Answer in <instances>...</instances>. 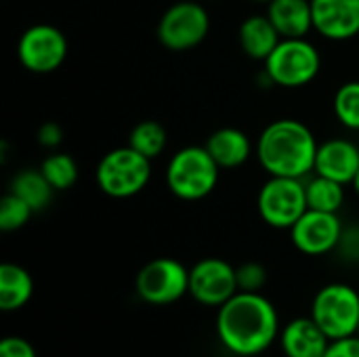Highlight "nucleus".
Here are the masks:
<instances>
[{"instance_id":"nucleus-15","label":"nucleus","mask_w":359,"mask_h":357,"mask_svg":"<svg viewBox=\"0 0 359 357\" xmlns=\"http://www.w3.org/2000/svg\"><path fill=\"white\" fill-rule=\"evenodd\" d=\"M280 343L286 357H324L332 341L309 316L288 322L280 330Z\"/></svg>"},{"instance_id":"nucleus-27","label":"nucleus","mask_w":359,"mask_h":357,"mask_svg":"<svg viewBox=\"0 0 359 357\" xmlns=\"http://www.w3.org/2000/svg\"><path fill=\"white\" fill-rule=\"evenodd\" d=\"M0 357H38L29 341L21 337H6L0 343Z\"/></svg>"},{"instance_id":"nucleus-16","label":"nucleus","mask_w":359,"mask_h":357,"mask_svg":"<svg viewBox=\"0 0 359 357\" xmlns=\"http://www.w3.org/2000/svg\"><path fill=\"white\" fill-rule=\"evenodd\" d=\"M267 17L282 38H305L313 29L311 0H271Z\"/></svg>"},{"instance_id":"nucleus-5","label":"nucleus","mask_w":359,"mask_h":357,"mask_svg":"<svg viewBox=\"0 0 359 357\" xmlns=\"http://www.w3.org/2000/svg\"><path fill=\"white\" fill-rule=\"evenodd\" d=\"M320 69V50L307 38H282L265 59V76L269 82L286 88H299L313 82Z\"/></svg>"},{"instance_id":"nucleus-22","label":"nucleus","mask_w":359,"mask_h":357,"mask_svg":"<svg viewBox=\"0 0 359 357\" xmlns=\"http://www.w3.org/2000/svg\"><path fill=\"white\" fill-rule=\"evenodd\" d=\"M128 145L133 149H137L139 154H143L145 158L156 160L158 156L164 154V149L168 145L166 128L156 120H143L130 130Z\"/></svg>"},{"instance_id":"nucleus-24","label":"nucleus","mask_w":359,"mask_h":357,"mask_svg":"<svg viewBox=\"0 0 359 357\" xmlns=\"http://www.w3.org/2000/svg\"><path fill=\"white\" fill-rule=\"evenodd\" d=\"M334 114L339 122L349 128V130H359V82L351 80L339 86L334 95Z\"/></svg>"},{"instance_id":"nucleus-4","label":"nucleus","mask_w":359,"mask_h":357,"mask_svg":"<svg viewBox=\"0 0 359 357\" xmlns=\"http://www.w3.org/2000/svg\"><path fill=\"white\" fill-rule=\"evenodd\" d=\"M97 185L109 198H133L143 191L151 179V160L130 145L107 151L95 170Z\"/></svg>"},{"instance_id":"nucleus-29","label":"nucleus","mask_w":359,"mask_h":357,"mask_svg":"<svg viewBox=\"0 0 359 357\" xmlns=\"http://www.w3.org/2000/svg\"><path fill=\"white\" fill-rule=\"evenodd\" d=\"M63 141V130L57 122H44L40 128H38V143L42 147H57L59 143Z\"/></svg>"},{"instance_id":"nucleus-8","label":"nucleus","mask_w":359,"mask_h":357,"mask_svg":"<svg viewBox=\"0 0 359 357\" xmlns=\"http://www.w3.org/2000/svg\"><path fill=\"white\" fill-rule=\"evenodd\" d=\"M210 29L208 11L194 0L175 2L158 23V40L168 50H189L204 42Z\"/></svg>"},{"instance_id":"nucleus-3","label":"nucleus","mask_w":359,"mask_h":357,"mask_svg":"<svg viewBox=\"0 0 359 357\" xmlns=\"http://www.w3.org/2000/svg\"><path fill=\"white\" fill-rule=\"evenodd\" d=\"M219 170L221 166L208 154L206 145H189L172 154L166 166V185L177 198L196 202L212 194L219 183Z\"/></svg>"},{"instance_id":"nucleus-28","label":"nucleus","mask_w":359,"mask_h":357,"mask_svg":"<svg viewBox=\"0 0 359 357\" xmlns=\"http://www.w3.org/2000/svg\"><path fill=\"white\" fill-rule=\"evenodd\" d=\"M324 357H359V337L353 335L347 339L332 341Z\"/></svg>"},{"instance_id":"nucleus-1","label":"nucleus","mask_w":359,"mask_h":357,"mask_svg":"<svg viewBox=\"0 0 359 357\" xmlns=\"http://www.w3.org/2000/svg\"><path fill=\"white\" fill-rule=\"evenodd\" d=\"M217 335L223 347L240 357H255L280 335L278 311L261 292H238L219 307Z\"/></svg>"},{"instance_id":"nucleus-17","label":"nucleus","mask_w":359,"mask_h":357,"mask_svg":"<svg viewBox=\"0 0 359 357\" xmlns=\"http://www.w3.org/2000/svg\"><path fill=\"white\" fill-rule=\"evenodd\" d=\"M206 149L221 168H238L250 158L252 143L244 130L233 128V126H225V128L215 130L208 137Z\"/></svg>"},{"instance_id":"nucleus-12","label":"nucleus","mask_w":359,"mask_h":357,"mask_svg":"<svg viewBox=\"0 0 359 357\" xmlns=\"http://www.w3.org/2000/svg\"><path fill=\"white\" fill-rule=\"evenodd\" d=\"M343 231L345 227L339 219V213H322L309 208L290 227V238L299 252L309 257H322L339 248Z\"/></svg>"},{"instance_id":"nucleus-2","label":"nucleus","mask_w":359,"mask_h":357,"mask_svg":"<svg viewBox=\"0 0 359 357\" xmlns=\"http://www.w3.org/2000/svg\"><path fill=\"white\" fill-rule=\"evenodd\" d=\"M318 139L307 124L282 118L265 126L257 141V160L269 177L305 179L316 168Z\"/></svg>"},{"instance_id":"nucleus-23","label":"nucleus","mask_w":359,"mask_h":357,"mask_svg":"<svg viewBox=\"0 0 359 357\" xmlns=\"http://www.w3.org/2000/svg\"><path fill=\"white\" fill-rule=\"evenodd\" d=\"M42 175L55 187V191H65L78 181V164L69 154H50L40 164Z\"/></svg>"},{"instance_id":"nucleus-9","label":"nucleus","mask_w":359,"mask_h":357,"mask_svg":"<svg viewBox=\"0 0 359 357\" xmlns=\"http://www.w3.org/2000/svg\"><path fill=\"white\" fill-rule=\"evenodd\" d=\"M135 288L149 305H172L189 295V269L177 259H154L137 274Z\"/></svg>"},{"instance_id":"nucleus-14","label":"nucleus","mask_w":359,"mask_h":357,"mask_svg":"<svg viewBox=\"0 0 359 357\" xmlns=\"http://www.w3.org/2000/svg\"><path fill=\"white\" fill-rule=\"evenodd\" d=\"M359 170V147L349 139H328L320 143L316 156V175L334 179L343 185L353 183Z\"/></svg>"},{"instance_id":"nucleus-31","label":"nucleus","mask_w":359,"mask_h":357,"mask_svg":"<svg viewBox=\"0 0 359 357\" xmlns=\"http://www.w3.org/2000/svg\"><path fill=\"white\" fill-rule=\"evenodd\" d=\"M353 187H355V191L359 194V170H358V175H355V179H353V183H351Z\"/></svg>"},{"instance_id":"nucleus-10","label":"nucleus","mask_w":359,"mask_h":357,"mask_svg":"<svg viewBox=\"0 0 359 357\" xmlns=\"http://www.w3.org/2000/svg\"><path fill=\"white\" fill-rule=\"evenodd\" d=\"M17 57L32 74H50L59 69L67 57V38L50 23H36L21 34Z\"/></svg>"},{"instance_id":"nucleus-25","label":"nucleus","mask_w":359,"mask_h":357,"mask_svg":"<svg viewBox=\"0 0 359 357\" xmlns=\"http://www.w3.org/2000/svg\"><path fill=\"white\" fill-rule=\"evenodd\" d=\"M32 215H34L32 206L11 191L0 200V229L2 231L21 229L29 221Z\"/></svg>"},{"instance_id":"nucleus-30","label":"nucleus","mask_w":359,"mask_h":357,"mask_svg":"<svg viewBox=\"0 0 359 357\" xmlns=\"http://www.w3.org/2000/svg\"><path fill=\"white\" fill-rule=\"evenodd\" d=\"M339 248L349 257V259H359V227L345 229Z\"/></svg>"},{"instance_id":"nucleus-6","label":"nucleus","mask_w":359,"mask_h":357,"mask_svg":"<svg viewBox=\"0 0 359 357\" xmlns=\"http://www.w3.org/2000/svg\"><path fill=\"white\" fill-rule=\"evenodd\" d=\"M311 318L330 341L358 335L359 292L349 284H328L320 288L311 303Z\"/></svg>"},{"instance_id":"nucleus-21","label":"nucleus","mask_w":359,"mask_h":357,"mask_svg":"<svg viewBox=\"0 0 359 357\" xmlns=\"http://www.w3.org/2000/svg\"><path fill=\"white\" fill-rule=\"evenodd\" d=\"M305 194L311 210L339 213L345 202V185L322 175H316L305 183Z\"/></svg>"},{"instance_id":"nucleus-32","label":"nucleus","mask_w":359,"mask_h":357,"mask_svg":"<svg viewBox=\"0 0 359 357\" xmlns=\"http://www.w3.org/2000/svg\"><path fill=\"white\" fill-rule=\"evenodd\" d=\"M255 2H265V4H269L271 0H255Z\"/></svg>"},{"instance_id":"nucleus-13","label":"nucleus","mask_w":359,"mask_h":357,"mask_svg":"<svg viewBox=\"0 0 359 357\" xmlns=\"http://www.w3.org/2000/svg\"><path fill=\"white\" fill-rule=\"evenodd\" d=\"M313 29L328 40H349L359 34V0H311Z\"/></svg>"},{"instance_id":"nucleus-20","label":"nucleus","mask_w":359,"mask_h":357,"mask_svg":"<svg viewBox=\"0 0 359 357\" xmlns=\"http://www.w3.org/2000/svg\"><path fill=\"white\" fill-rule=\"evenodd\" d=\"M8 191L19 196L23 202H27L34 213L44 210L50 204L53 196H55V187L48 183V179L42 175L40 168H23V170H19L13 177Z\"/></svg>"},{"instance_id":"nucleus-26","label":"nucleus","mask_w":359,"mask_h":357,"mask_svg":"<svg viewBox=\"0 0 359 357\" xmlns=\"http://www.w3.org/2000/svg\"><path fill=\"white\" fill-rule=\"evenodd\" d=\"M236 278L240 292H261V288L267 284V269L257 261H248L236 267Z\"/></svg>"},{"instance_id":"nucleus-11","label":"nucleus","mask_w":359,"mask_h":357,"mask_svg":"<svg viewBox=\"0 0 359 357\" xmlns=\"http://www.w3.org/2000/svg\"><path fill=\"white\" fill-rule=\"evenodd\" d=\"M236 267L223 259H202L189 269V295L206 307H221L238 295Z\"/></svg>"},{"instance_id":"nucleus-19","label":"nucleus","mask_w":359,"mask_h":357,"mask_svg":"<svg viewBox=\"0 0 359 357\" xmlns=\"http://www.w3.org/2000/svg\"><path fill=\"white\" fill-rule=\"evenodd\" d=\"M34 295V280L27 269L17 263L0 265V309L17 311L29 303Z\"/></svg>"},{"instance_id":"nucleus-33","label":"nucleus","mask_w":359,"mask_h":357,"mask_svg":"<svg viewBox=\"0 0 359 357\" xmlns=\"http://www.w3.org/2000/svg\"><path fill=\"white\" fill-rule=\"evenodd\" d=\"M358 337H359V328H358Z\"/></svg>"},{"instance_id":"nucleus-7","label":"nucleus","mask_w":359,"mask_h":357,"mask_svg":"<svg viewBox=\"0 0 359 357\" xmlns=\"http://www.w3.org/2000/svg\"><path fill=\"white\" fill-rule=\"evenodd\" d=\"M257 208L269 227L290 229L309 210L303 179L269 177L259 191Z\"/></svg>"},{"instance_id":"nucleus-18","label":"nucleus","mask_w":359,"mask_h":357,"mask_svg":"<svg viewBox=\"0 0 359 357\" xmlns=\"http://www.w3.org/2000/svg\"><path fill=\"white\" fill-rule=\"evenodd\" d=\"M240 46L246 53V57L255 61H265L273 48L280 44L282 36L271 23V19L265 15H250L240 25Z\"/></svg>"}]
</instances>
